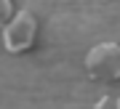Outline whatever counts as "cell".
I'll return each mask as SVG.
<instances>
[{
    "label": "cell",
    "instance_id": "obj_3",
    "mask_svg": "<svg viewBox=\"0 0 120 109\" xmlns=\"http://www.w3.org/2000/svg\"><path fill=\"white\" fill-rule=\"evenodd\" d=\"M94 109H120V93H104V96H99Z\"/></svg>",
    "mask_w": 120,
    "mask_h": 109
},
{
    "label": "cell",
    "instance_id": "obj_1",
    "mask_svg": "<svg viewBox=\"0 0 120 109\" xmlns=\"http://www.w3.org/2000/svg\"><path fill=\"white\" fill-rule=\"evenodd\" d=\"M83 67H86V75L94 83H101V85L120 83V43L104 40V43L91 45Z\"/></svg>",
    "mask_w": 120,
    "mask_h": 109
},
{
    "label": "cell",
    "instance_id": "obj_2",
    "mask_svg": "<svg viewBox=\"0 0 120 109\" xmlns=\"http://www.w3.org/2000/svg\"><path fill=\"white\" fill-rule=\"evenodd\" d=\"M3 48L8 51L11 56H22V53H30V51L38 45L40 40V21L32 11H16L8 24L3 27Z\"/></svg>",
    "mask_w": 120,
    "mask_h": 109
},
{
    "label": "cell",
    "instance_id": "obj_4",
    "mask_svg": "<svg viewBox=\"0 0 120 109\" xmlns=\"http://www.w3.org/2000/svg\"><path fill=\"white\" fill-rule=\"evenodd\" d=\"M16 16V3L13 0H0V29Z\"/></svg>",
    "mask_w": 120,
    "mask_h": 109
}]
</instances>
